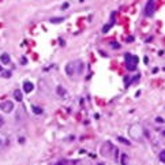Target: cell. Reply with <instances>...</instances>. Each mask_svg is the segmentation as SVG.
<instances>
[{
  "label": "cell",
  "mask_w": 165,
  "mask_h": 165,
  "mask_svg": "<svg viewBox=\"0 0 165 165\" xmlns=\"http://www.w3.org/2000/svg\"><path fill=\"white\" fill-rule=\"evenodd\" d=\"M138 61H139V59L136 56L131 55V53H126V66L130 71H135Z\"/></svg>",
  "instance_id": "cell-1"
},
{
  "label": "cell",
  "mask_w": 165,
  "mask_h": 165,
  "mask_svg": "<svg viewBox=\"0 0 165 165\" xmlns=\"http://www.w3.org/2000/svg\"><path fill=\"white\" fill-rule=\"evenodd\" d=\"M64 70H66V74H67V75L72 76L76 72V61H70V63H67Z\"/></svg>",
  "instance_id": "cell-2"
},
{
  "label": "cell",
  "mask_w": 165,
  "mask_h": 165,
  "mask_svg": "<svg viewBox=\"0 0 165 165\" xmlns=\"http://www.w3.org/2000/svg\"><path fill=\"white\" fill-rule=\"evenodd\" d=\"M154 12V0H147L146 7H145V15L146 17H152Z\"/></svg>",
  "instance_id": "cell-3"
},
{
  "label": "cell",
  "mask_w": 165,
  "mask_h": 165,
  "mask_svg": "<svg viewBox=\"0 0 165 165\" xmlns=\"http://www.w3.org/2000/svg\"><path fill=\"white\" fill-rule=\"evenodd\" d=\"M12 109H14V104L11 101H4L0 104V110H3L6 113H10Z\"/></svg>",
  "instance_id": "cell-4"
},
{
  "label": "cell",
  "mask_w": 165,
  "mask_h": 165,
  "mask_svg": "<svg viewBox=\"0 0 165 165\" xmlns=\"http://www.w3.org/2000/svg\"><path fill=\"white\" fill-rule=\"evenodd\" d=\"M34 86L31 82H25L23 83V90H25V93H30V92H33Z\"/></svg>",
  "instance_id": "cell-5"
},
{
  "label": "cell",
  "mask_w": 165,
  "mask_h": 165,
  "mask_svg": "<svg viewBox=\"0 0 165 165\" xmlns=\"http://www.w3.org/2000/svg\"><path fill=\"white\" fill-rule=\"evenodd\" d=\"M0 61H1L3 64H8L10 61H11L8 53H1V55H0Z\"/></svg>",
  "instance_id": "cell-6"
},
{
  "label": "cell",
  "mask_w": 165,
  "mask_h": 165,
  "mask_svg": "<svg viewBox=\"0 0 165 165\" xmlns=\"http://www.w3.org/2000/svg\"><path fill=\"white\" fill-rule=\"evenodd\" d=\"M56 92H57V94H59V96H61V97H63V96H66V93H67L63 86H57V87H56Z\"/></svg>",
  "instance_id": "cell-7"
},
{
  "label": "cell",
  "mask_w": 165,
  "mask_h": 165,
  "mask_svg": "<svg viewBox=\"0 0 165 165\" xmlns=\"http://www.w3.org/2000/svg\"><path fill=\"white\" fill-rule=\"evenodd\" d=\"M14 97H15L17 101H22V92L21 90H15L14 92Z\"/></svg>",
  "instance_id": "cell-8"
},
{
  "label": "cell",
  "mask_w": 165,
  "mask_h": 165,
  "mask_svg": "<svg viewBox=\"0 0 165 165\" xmlns=\"http://www.w3.org/2000/svg\"><path fill=\"white\" fill-rule=\"evenodd\" d=\"M31 110H33L36 115H41L43 113V109H41L40 106H37V105H31Z\"/></svg>",
  "instance_id": "cell-9"
},
{
  "label": "cell",
  "mask_w": 165,
  "mask_h": 165,
  "mask_svg": "<svg viewBox=\"0 0 165 165\" xmlns=\"http://www.w3.org/2000/svg\"><path fill=\"white\" fill-rule=\"evenodd\" d=\"M83 71V63L82 61H76V74H80Z\"/></svg>",
  "instance_id": "cell-10"
},
{
  "label": "cell",
  "mask_w": 165,
  "mask_h": 165,
  "mask_svg": "<svg viewBox=\"0 0 165 165\" xmlns=\"http://www.w3.org/2000/svg\"><path fill=\"white\" fill-rule=\"evenodd\" d=\"M64 21V18H51V19H49V22H51V23H60V22H63Z\"/></svg>",
  "instance_id": "cell-11"
},
{
  "label": "cell",
  "mask_w": 165,
  "mask_h": 165,
  "mask_svg": "<svg viewBox=\"0 0 165 165\" xmlns=\"http://www.w3.org/2000/svg\"><path fill=\"white\" fill-rule=\"evenodd\" d=\"M113 23H115V21H112V22H110V23H108V25H105V26H104V29H102V31H104V33H108V30H109L110 27L113 26Z\"/></svg>",
  "instance_id": "cell-12"
},
{
  "label": "cell",
  "mask_w": 165,
  "mask_h": 165,
  "mask_svg": "<svg viewBox=\"0 0 165 165\" xmlns=\"http://www.w3.org/2000/svg\"><path fill=\"white\" fill-rule=\"evenodd\" d=\"M158 158H160L161 162H164L165 164V150H162V152L160 153V156H158Z\"/></svg>",
  "instance_id": "cell-13"
},
{
  "label": "cell",
  "mask_w": 165,
  "mask_h": 165,
  "mask_svg": "<svg viewBox=\"0 0 165 165\" xmlns=\"http://www.w3.org/2000/svg\"><path fill=\"white\" fill-rule=\"evenodd\" d=\"M127 160H128L127 154H122V164L123 165H127Z\"/></svg>",
  "instance_id": "cell-14"
},
{
  "label": "cell",
  "mask_w": 165,
  "mask_h": 165,
  "mask_svg": "<svg viewBox=\"0 0 165 165\" xmlns=\"http://www.w3.org/2000/svg\"><path fill=\"white\" fill-rule=\"evenodd\" d=\"M117 139L120 141V142H122V143H124V145H130V141H127V139H124V138H123V136H119Z\"/></svg>",
  "instance_id": "cell-15"
},
{
  "label": "cell",
  "mask_w": 165,
  "mask_h": 165,
  "mask_svg": "<svg viewBox=\"0 0 165 165\" xmlns=\"http://www.w3.org/2000/svg\"><path fill=\"white\" fill-rule=\"evenodd\" d=\"M110 45H112V48H116V49L120 48V44H117V43H110Z\"/></svg>",
  "instance_id": "cell-16"
},
{
  "label": "cell",
  "mask_w": 165,
  "mask_h": 165,
  "mask_svg": "<svg viewBox=\"0 0 165 165\" xmlns=\"http://www.w3.org/2000/svg\"><path fill=\"white\" fill-rule=\"evenodd\" d=\"M68 8V3H64L63 6H61V10H67Z\"/></svg>",
  "instance_id": "cell-17"
},
{
  "label": "cell",
  "mask_w": 165,
  "mask_h": 165,
  "mask_svg": "<svg viewBox=\"0 0 165 165\" xmlns=\"http://www.w3.org/2000/svg\"><path fill=\"white\" fill-rule=\"evenodd\" d=\"M156 120H157L158 123H164V119H162V117H157Z\"/></svg>",
  "instance_id": "cell-18"
},
{
  "label": "cell",
  "mask_w": 165,
  "mask_h": 165,
  "mask_svg": "<svg viewBox=\"0 0 165 165\" xmlns=\"http://www.w3.org/2000/svg\"><path fill=\"white\" fill-rule=\"evenodd\" d=\"M55 165H64V161L63 160H61V161H59V162H56V164Z\"/></svg>",
  "instance_id": "cell-19"
},
{
  "label": "cell",
  "mask_w": 165,
  "mask_h": 165,
  "mask_svg": "<svg viewBox=\"0 0 165 165\" xmlns=\"http://www.w3.org/2000/svg\"><path fill=\"white\" fill-rule=\"evenodd\" d=\"M21 63H22V64H26V63H27V61H26V57H22V61H21Z\"/></svg>",
  "instance_id": "cell-20"
},
{
  "label": "cell",
  "mask_w": 165,
  "mask_h": 165,
  "mask_svg": "<svg viewBox=\"0 0 165 165\" xmlns=\"http://www.w3.org/2000/svg\"><path fill=\"white\" fill-rule=\"evenodd\" d=\"M127 41H128V43H132V41H134V38H132V37H128Z\"/></svg>",
  "instance_id": "cell-21"
},
{
  "label": "cell",
  "mask_w": 165,
  "mask_h": 165,
  "mask_svg": "<svg viewBox=\"0 0 165 165\" xmlns=\"http://www.w3.org/2000/svg\"><path fill=\"white\" fill-rule=\"evenodd\" d=\"M3 123H4V120H3V117H0V127L3 126Z\"/></svg>",
  "instance_id": "cell-22"
},
{
  "label": "cell",
  "mask_w": 165,
  "mask_h": 165,
  "mask_svg": "<svg viewBox=\"0 0 165 165\" xmlns=\"http://www.w3.org/2000/svg\"><path fill=\"white\" fill-rule=\"evenodd\" d=\"M4 72H6L4 76H10V75H11V74H10V71H4Z\"/></svg>",
  "instance_id": "cell-23"
},
{
  "label": "cell",
  "mask_w": 165,
  "mask_h": 165,
  "mask_svg": "<svg viewBox=\"0 0 165 165\" xmlns=\"http://www.w3.org/2000/svg\"><path fill=\"white\" fill-rule=\"evenodd\" d=\"M0 72H3V67L1 66H0Z\"/></svg>",
  "instance_id": "cell-24"
},
{
  "label": "cell",
  "mask_w": 165,
  "mask_h": 165,
  "mask_svg": "<svg viewBox=\"0 0 165 165\" xmlns=\"http://www.w3.org/2000/svg\"><path fill=\"white\" fill-rule=\"evenodd\" d=\"M98 165H104V164H102V162H100V164H98Z\"/></svg>",
  "instance_id": "cell-25"
},
{
  "label": "cell",
  "mask_w": 165,
  "mask_h": 165,
  "mask_svg": "<svg viewBox=\"0 0 165 165\" xmlns=\"http://www.w3.org/2000/svg\"><path fill=\"white\" fill-rule=\"evenodd\" d=\"M0 143H1V139H0Z\"/></svg>",
  "instance_id": "cell-26"
}]
</instances>
